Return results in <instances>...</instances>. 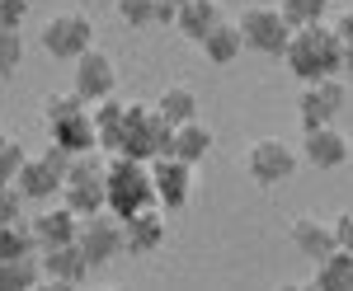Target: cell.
Instances as JSON below:
<instances>
[{
    "instance_id": "6da1fadb",
    "label": "cell",
    "mask_w": 353,
    "mask_h": 291,
    "mask_svg": "<svg viewBox=\"0 0 353 291\" xmlns=\"http://www.w3.org/2000/svg\"><path fill=\"white\" fill-rule=\"evenodd\" d=\"M283 61H288V71L301 80V85H311V80H325V76H339V66H344V43H339V33L321 19V24H301L292 28V38H288V47H283Z\"/></svg>"
},
{
    "instance_id": "7a4b0ae2",
    "label": "cell",
    "mask_w": 353,
    "mask_h": 291,
    "mask_svg": "<svg viewBox=\"0 0 353 291\" xmlns=\"http://www.w3.org/2000/svg\"><path fill=\"white\" fill-rule=\"evenodd\" d=\"M151 202H156V188H151V164L146 160H132V155L104 160V207L118 221L151 207Z\"/></svg>"
},
{
    "instance_id": "3957f363",
    "label": "cell",
    "mask_w": 353,
    "mask_h": 291,
    "mask_svg": "<svg viewBox=\"0 0 353 291\" xmlns=\"http://www.w3.org/2000/svg\"><path fill=\"white\" fill-rule=\"evenodd\" d=\"M170 141H174V127L156 113V104H128L113 155H132V160H146L151 164L156 155H170Z\"/></svg>"
},
{
    "instance_id": "277c9868",
    "label": "cell",
    "mask_w": 353,
    "mask_h": 291,
    "mask_svg": "<svg viewBox=\"0 0 353 291\" xmlns=\"http://www.w3.org/2000/svg\"><path fill=\"white\" fill-rule=\"evenodd\" d=\"M76 216H90V212H104V160L94 151L85 155H71L66 174H61V193H57Z\"/></svg>"
},
{
    "instance_id": "5b68a950",
    "label": "cell",
    "mask_w": 353,
    "mask_h": 291,
    "mask_svg": "<svg viewBox=\"0 0 353 291\" xmlns=\"http://www.w3.org/2000/svg\"><path fill=\"white\" fill-rule=\"evenodd\" d=\"M297 146L292 141H283V136H259L250 151H245V174L254 179L259 188H278V184H288L292 174H297Z\"/></svg>"
},
{
    "instance_id": "8992f818",
    "label": "cell",
    "mask_w": 353,
    "mask_h": 291,
    "mask_svg": "<svg viewBox=\"0 0 353 291\" xmlns=\"http://www.w3.org/2000/svg\"><path fill=\"white\" fill-rule=\"evenodd\" d=\"M241 43L245 52H259V56H283V47H288V38H292V24L278 14V5H245L241 14Z\"/></svg>"
},
{
    "instance_id": "52a82bcc",
    "label": "cell",
    "mask_w": 353,
    "mask_h": 291,
    "mask_svg": "<svg viewBox=\"0 0 353 291\" xmlns=\"http://www.w3.org/2000/svg\"><path fill=\"white\" fill-rule=\"evenodd\" d=\"M38 43H43V52L57 56V61H76L85 47H94V19L81 14V10H61V14H52V19L43 24Z\"/></svg>"
},
{
    "instance_id": "ba28073f",
    "label": "cell",
    "mask_w": 353,
    "mask_h": 291,
    "mask_svg": "<svg viewBox=\"0 0 353 291\" xmlns=\"http://www.w3.org/2000/svg\"><path fill=\"white\" fill-rule=\"evenodd\" d=\"M76 244L85 249V259L90 268H109L118 254H128V244H123V221L104 207V212H90L81 216V230H76Z\"/></svg>"
},
{
    "instance_id": "9c48e42d",
    "label": "cell",
    "mask_w": 353,
    "mask_h": 291,
    "mask_svg": "<svg viewBox=\"0 0 353 291\" xmlns=\"http://www.w3.org/2000/svg\"><path fill=\"white\" fill-rule=\"evenodd\" d=\"M344 99H349V85H344L339 76L311 80V85H301V94H297V122L301 127L334 122V118L344 113Z\"/></svg>"
},
{
    "instance_id": "30bf717a",
    "label": "cell",
    "mask_w": 353,
    "mask_h": 291,
    "mask_svg": "<svg viewBox=\"0 0 353 291\" xmlns=\"http://www.w3.org/2000/svg\"><path fill=\"white\" fill-rule=\"evenodd\" d=\"M297 155L311 164V169H344L353 160V141L334 122H321V127H301V146H297Z\"/></svg>"
},
{
    "instance_id": "8fae6325",
    "label": "cell",
    "mask_w": 353,
    "mask_h": 291,
    "mask_svg": "<svg viewBox=\"0 0 353 291\" xmlns=\"http://www.w3.org/2000/svg\"><path fill=\"white\" fill-rule=\"evenodd\" d=\"M151 188H156V207L179 212L193 197V164H184L179 155H156L151 160Z\"/></svg>"
},
{
    "instance_id": "7c38bea8",
    "label": "cell",
    "mask_w": 353,
    "mask_h": 291,
    "mask_svg": "<svg viewBox=\"0 0 353 291\" xmlns=\"http://www.w3.org/2000/svg\"><path fill=\"white\" fill-rule=\"evenodd\" d=\"M71 66H76L71 89L81 94L85 104H94V99H104V94H113V89H118V66H113V56L104 52V47H85Z\"/></svg>"
},
{
    "instance_id": "4fadbf2b",
    "label": "cell",
    "mask_w": 353,
    "mask_h": 291,
    "mask_svg": "<svg viewBox=\"0 0 353 291\" xmlns=\"http://www.w3.org/2000/svg\"><path fill=\"white\" fill-rule=\"evenodd\" d=\"M165 239H170V226H165V207H141V212L123 216V244H128V254L137 259H146V254H156L165 249Z\"/></svg>"
},
{
    "instance_id": "5bb4252c",
    "label": "cell",
    "mask_w": 353,
    "mask_h": 291,
    "mask_svg": "<svg viewBox=\"0 0 353 291\" xmlns=\"http://www.w3.org/2000/svg\"><path fill=\"white\" fill-rule=\"evenodd\" d=\"M38 268H43V282H57V287H81L85 277L94 272L76 239L71 244H52V249H38Z\"/></svg>"
},
{
    "instance_id": "9a60e30c",
    "label": "cell",
    "mask_w": 353,
    "mask_h": 291,
    "mask_svg": "<svg viewBox=\"0 0 353 291\" xmlns=\"http://www.w3.org/2000/svg\"><path fill=\"white\" fill-rule=\"evenodd\" d=\"M61 164H52V160L43 155H28L24 164H19V174H14V188H19V197L24 202H52L57 193H61Z\"/></svg>"
},
{
    "instance_id": "2e32d148",
    "label": "cell",
    "mask_w": 353,
    "mask_h": 291,
    "mask_svg": "<svg viewBox=\"0 0 353 291\" xmlns=\"http://www.w3.org/2000/svg\"><path fill=\"white\" fill-rule=\"evenodd\" d=\"M48 141L61 146L66 155H85V151H99V141H94V122H90V104L76 108V113H61L48 122Z\"/></svg>"
},
{
    "instance_id": "e0dca14e",
    "label": "cell",
    "mask_w": 353,
    "mask_h": 291,
    "mask_svg": "<svg viewBox=\"0 0 353 291\" xmlns=\"http://www.w3.org/2000/svg\"><path fill=\"white\" fill-rule=\"evenodd\" d=\"M28 230L38 239V249H52V244H71L76 230H81V216L71 212L66 202H52V207H43V212L28 221Z\"/></svg>"
},
{
    "instance_id": "ac0fdd59",
    "label": "cell",
    "mask_w": 353,
    "mask_h": 291,
    "mask_svg": "<svg viewBox=\"0 0 353 291\" xmlns=\"http://www.w3.org/2000/svg\"><path fill=\"white\" fill-rule=\"evenodd\" d=\"M288 239H292V249H297L301 259H325L330 249H334V226L321 221V216H292V226H288Z\"/></svg>"
},
{
    "instance_id": "d6986e66",
    "label": "cell",
    "mask_w": 353,
    "mask_h": 291,
    "mask_svg": "<svg viewBox=\"0 0 353 291\" xmlns=\"http://www.w3.org/2000/svg\"><path fill=\"white\" fill-rule=\"evenodd\" d=\"M212 146H217V132H212L203 118H189V122H179V127H174L170 155H179L184 164H203V160L212 155Z\"/></svg>"
},
{
    "instance_id": "ffe728a7",
    "label": "cell",
    "mask_w": 353,
    "mask_h": 291,
    "mask_svg": "<svg viewBox=\"0 0 353 291\" xmlns=\"http://www.w3.org/2000/svg\"><path fill=\"white\" fill-rule=\"evenodd\" d=\"M316 272H311V282L306 287H316V291H353V254L349 249H330L325 259H316Z\"/></svg>"
},
{
    "instance_id": "44dd1931",
    "label": "cell",
    "mask_w": 353,
    "mask_h": 291,
    "mask_svg": "<svg viewBox=\"0 0 353 291\" xmlns=\"http://www.w3.org/2000/svg\"><path fill=\"white\" fill-rule=\"evenodd\" d=\"M123 113H128V99H118V94H104V99H94L90 104V122H94V141H99V151H118V132H123Z\"/></svg>"
},
{
    "instance_id": "7402d4cb",
    "label": "cell",
    "mask_w": 353,
    "mask_h": 291,
    "mask_svg": "<svg viewBox=\"0 0 353 291\" xmlns=\"http://www.w3.org/2000/svg\"><path fill=\"white\" fill-rule=\"evenodd\" d=\"M212 24H221V5L217 0H179L174 28H179L189 43H203V33H208Z\"/></svg>"
},
{
    "instance_id": "603a6c76",
    "label": "cell",
    "mask_w": 353,
    "mask_h": 291,
    "mask_svg": "<svg viewBox=\"0 0 353 291\" xmlns=\"http://www.w3.org/2000/svg\"><path fill=\"white\" fill-rule=\"evenodd\" d=\"M203 56L212 61V66H231V61H241L245 43H241V28L231 24V19H221V24H212L208 33H203Z\"/></svg>"
},
{
    "instance_id": "cb8c5ba5",
    "label": "cell",
    "mask_w": 353,
    "mask_h": 291,
    "mask_svg": "<svg viewBox=\"0 0 353 291\" xmlns=\"http://www.w3.org/2000/svg\"><path fill=\"white\" fill-rule=\"evenodd\" d=\"M156 113H161L170 127H179V122L198 118V94H193V85H184V80L165 85L161 94H156Z\"/></svg>"
},
{
    "instance_id": "d4e9b609",
    "label": "cell",
    "mask_w": 353,
    "mask_h": 291,
    "mask_svg": "<svg viewBox=\"0 0 353 291\" xmlns=\"http://www.w3.org/2000/svg\"><path fill=\"white\" fill-rule=\"evenodd\" d=\"M43 282V268H38V254L28 259H0V291H28Z\"/></svg>"
},
{
    "instance_id": "484cf974",
    "label": "cell",
    "mask_w": 353,
    "mask_h": 291,
    "mask_svg": "<svg viewBox=\"0 0 353 291\" xmlns=\"http://www.w3.org/2000/svg\"><path fill=\"white\" fill-rule=\"evenodd\" d=\"M28 254H38V239H33L24 216L0 226V259H28Z\"/></svg>"
},
{
    "instance_id": "4316f807",
    "label": "cell",
    "mask_w": 353,
    "mask_h": 291,
    "mask_svg": "<svg viewBox=\"0 0 353 291\" xmlns=\"http://www.w3.org/2000/svg\"><path fill=\"white\" fill-rule=\"evenodd\" d=\"M278 14H283L292 28L321 24V19H330V0H278Z\"/></svg>"
},
{
    "instance_id": "83f0119b",
    "label": "cell",
    "mask_w": 353,
    "mask_h": 291,
    "mask_svg": "<svg viewBox=\"0 0 353 291\" xmlns=\"http://www.w3.org/2000/svg\"><path fill=\"white\" fill-rule=\"evenodd\" d=\"M24 66V33L19 28H0V80H14Z\"/></svg>"
},
{
    "instance_id": "f1b7e54d",
    "label": "cell",
    "mask_w": 353,
    "mask_h": 291,
    "mask_svg": "<svg viewBox=\"0 0 353 291\" xmlns=\"http://www.w3.org/2000/svg\"><path fill=\"white\" fill-rule=\"evenodd\" d=\"M118 19L128 28H151L156 24V0H113Z\"/></svg>"
},
{
    "instance_id": "f546056e",
    "label": "cell",
    "mask_w": 353,
    "mask_h": 291,
    "mask_svg": "<svg viewBox=\"0 0 353 291\" xmlns=\"http://www.w3.org/2000/svg\"><path fill=\"white\" fill-rule=\"evenodd\" d=\"M24 160H28V151L14 136H5V141H0V184H14V174H19Z\"/></svg>"
},
{
    "instance_id": "4dcf8cb0",
    "label": "cell",
    "mask_w": 353,
    "mask_h": 291,
    "mask_svg": "<svg viewBox=\"0 0 353 291\" xmlns=\"http://www.w3.org/2000/svg\"><path fill=\"white\" fill-rule=\"evenodd\" d=\"M19 216H24V197H19V188L0 184V226H10V221H19Z\"/></svg>"
},
{
    "instance_id": "1f68e13d",
    "label": "cell",
    "mask_w": 353,
    "mask_h": 291,
    "mask_svg": "<svg viewBox=\"0 0 353 291\" xmlns=\"http://www.w3.org/2000/svg\"><path fill=\"white\" fill-rule=\"evenodd\" d=\"M33 0H0V28H24Z\"/></svg>"
},
{
    "instance_id": "d6a6232c",
    "label": "cell",
    "mask_w": 353,
    "mask_h": 291,
    "mask_svg": "<svg viewBox=\"0 0 353 291\" xmlns=\"http://www.w3.org/2000/svg\"><path fill=\"white\" fill-rule=\"evenodd\" d=\"M330 226H334V244L353 254V212H339L334 221H330Z\"/></svg>"
},
{
    "instance_id": "836d02e7",
    "label": "cell",
    "mask_w": 353,
    "mask_h": 291,
    "mask_svg": "<svg viewBox=\"0 0 353 291\" xmlns=\"http://www.w3.org/2000/svg\"><path fill=\"white\" fill-rule=\"evenodd\" d=\"M334 33H339V43H344V47H353V5H344V10H339V14H334Z\"/></svg>"
},
{
    "instance_id": "e575fe53",
    "label": "cell",
    "mask_w": 353,
    "mask_h": 291,
    "mask_svg": "<svg viewBox=\"0 0 353 291\" xmlns=\"http://www.w3.org/2000/svg\"><path fill=\"white\" fill-rule=\"evenodd\" d=\"M339 80L353 89V47H344V66H339Z\"/></svg>"
},
{
    "instance_id": "d590c367",
    "label": "cell",
    "mask_w": 353,
    "mask_h": 291,
    "mask_svg": "<svg viewBox=\"0 0 353 291\" xmlns=\"http://www.w3.org/2000/svg\"><path fill=\"white\" fill-rule=\"evenodd\" d=\"M5 136H10V132H5V127H0V141H5Z\"/></svg>"
},
{
    "instance_id": "8d00e7d4",
    "label": "cell",
    "mask_w": 353,
    "mask_h": 291,
    "mask_svg": "<svg viewBox=\"0 0 353 291\" xmlns=\"http://www.w3.org/2000/svg\"><path fill=\"white\" fill-rule=\"evenodd\" d=\"M245 5H254V0H245Z\"/></svg>"
}]
</instances>
